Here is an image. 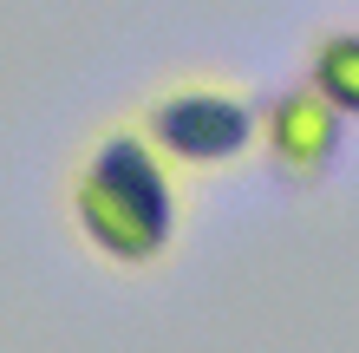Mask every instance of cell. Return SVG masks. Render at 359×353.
Instances as JSON below:
<instances>
[{
  "label": "cell",
  "mask_w": 359,
  "mask_h": 353,
  "mask_svg": "<svg viewBox=\"0 0 359 353\" xmlns=\"http://www.w3.org/2000/svg\"><path fill=\"white\" fill-rule=\"evenodd\" d=\"M313 92L333 112H359V39H327L313 53Z\"/></svg>",
  "instance_id": "277c9868"
},
{
  "label": "cell",
  "mask_w": 359,
  "mask_h": 353,
  "mask_svg": "<svg viewBox=\"0 0 359 353\" xmlns=\"http://www.w3.org/2000/svg\"><path fill=\"white\" fill-rule=\"evenodd\" d=\"M72 203H79V229L118 262H151L177 222V197L163 183V164L137 138H104L98 157L86 164V177H79Z\"/></svg>",
  "instance_id": "6da1fadb"
},
{
  "label": "cell",
  "mask_w": 359,
  "mask_h": 353,
  "mask_svg": "<svg viewBox=\"0 0 359 353\" xmlns=\"http://www.w3.org/2000/svg\"><path fill=\"white\" fill-rule=\"evenodd\" d=\"M151 131L170 157H189V164H222L255 144V118L248 105L222 92H183V98H163L151 112Z\"/></svg>",
  "instance_id": "7a4b0ae2"
},
{
  "label": "cell",
  "mask_w": 359,
  "mask_h": 353,
  "mask_svg": "<svg viewBox=\"0 0 359 353\" xmlns=\"http://www.w3.org/2000/svg\"><path fill=\"white\" fill-rule=\"evenodd\" d=\"M333 144H340V118H333V105L320 92H294L268 112V151L294 177H313L333 157Z\"/></svg>",
  "instance_id": "3957f363"
}]
</instances>
